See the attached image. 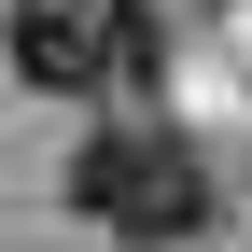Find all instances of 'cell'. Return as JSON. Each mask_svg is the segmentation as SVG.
Returning a JSON list of instances; mask_svg holds the SVG:
<instances>
[{
    "label": "cell",
    "instance_id": "7a4b0ae2",
    "mask_svg": "<svg viewBox=\"0 0 252 252\" xmlns=\"http://www.w3.org/2000/svg\"><path fill=\"white\" fill-rule=\"evenodd\" d=\"M0 56H14V84H42V98H98L112 84V0H14V14H0Z\"/></svg>",
    "mask_w": 252,
    "mask_h": 252
},
{
    "label": "cell",
    "instance_id": "3957f363",
    "mask_svg": "<svg viewBox=\"0 0 252 252\" xmlns=\"http://www.w3.org/2000/svg\"><path fill=\"white\" fill-rule=\"evenodd\" d=\"M154 70H168V28L140 0H112V84H154Z\"/></svg>",
    "mask_w": 252,
    "mask_h": 252
},
{
    "label": "cell",
    "instance_id": "6da1fadb",
    "mask_svg": "<svg viewBox=\"0 0 252 252\" xmlns=\"http://www.w3.org/2000/svg\"><path fill=\"white\" fill-rule=\"evenodd\" d=\"M70 210L98 238H126V252H168V238L210 224V168H196L182 126H98L70 154Z\"/></svg>",
    "mask_w": 252,
    "mask_h": 252
}]
</instances>
